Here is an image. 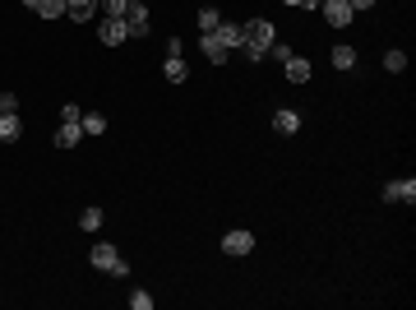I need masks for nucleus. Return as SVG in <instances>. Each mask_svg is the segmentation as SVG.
<instances>
[{
    "mask_svg": "<svg viewBox=\"0 0 416 310\" xmlns=\"http://www.w3.org/2000/svg\"><path fill=\"white\" fill-rule=\"evenodd\" d=\"M125 28H130V38H148V0H130Z\"/></svg>",
    "mask_w": 416,
    "mask_h": 310,
    "instance_id": "20e7f679",
    "label": "nucleus"
},
{
    "mask_svg": "<svg viewBox=\"0 0 416 310\" xmlns=\"http://www.w3.org/2000/svg\"><path fill=\"white\" fill-rule=\"evenodd\" d=\"M83 144V125L79 121H61V130H56V148H79Z\"/></svg>",
    "mask_w": 416,
    "mask_h": 310,
    "instance_id": "0eeeda50",
    "label": "nucleus"
},
{
    "mask_svg": "<svg viewBox=\"0 0 416 310\" xmlns=\"http://www.w3.org/2000/svg\"><path fill=\"white\" fill-rule=\"evenodd\" d=\"M273 130H278V134H296V130H301V111H291V107L273 111Z\"/></svg>",
    "mask_w": 416,
    "mask_h": 310,
    "instance_id": "9b49d317",
    "label": "nucleus"
},
{
    "mask_svg": "<svg viewBox=\"0 0 416 310\" xmlns=\"http://www.w3.org/2000/svg\"><path fill=\"white\" fill-rule=\"evenodd\" d=\"M250 250H255V236H250V232H241V227L222 236V255H232V259H246Z\"/></svg>",
    "mask_w": 416,
    "mask_h": 310,
    "instance_id": "7ed1b4c3",
    "label": "nucleus"
},
{
    "mask_svg": "<svg viewBox=\"0 0 416 310\" xmlns=\"http://www.w3.org/2000/svg\"><path fill=\"white\" fill-rule=\"evenodd\" d=\"M97 10H102L106 19H125V10H130V0H97Z\"/></svg>",
    "mask_w": 416,
    "mask_h": 310,
    "instance_id": "6ab92c4d",
    "label": "nucleus"
},
{
    "mask_svg": "<svg viewBox=\"0 0 416 310\" xmlns=\"http://www.w3.org/2000/svg\"><path fill=\"white\" fill-rule=\"evenodd\" d=\"M24 5H28V10H33V5H38V0H24Z\"/></svg>",
    "mask_w": 416,
    "mask_h": 310,
    "instance_id": "a878e982",
    "label": "nucleus"
},
{
    "mask_svg": "<svg viewBox=\"0 0 416 310\" xmlns=\"http://www.w3.org/2000/svg\"><path fill=\"white\" fill-rule=\"evenodd\" d=\"M33 10H38L42 19H61V14H65V0H38Z\"/></svg>",
    "mask_w": 416,
    "mask_h": 310,
    "instance_id": "412c9836",
    "label": "nucleus"
},
{
    "mask_svg": "<svg viewBox=\"0 0 416 310\" xmlns=\"http://www.w3.org/2000/svg\"><path fill=\"white\" fill-rule=\"evenodd\" d=\"M319 10H324V19H328V24H333V28H347L351 19H356V14H351V5H347V0H319Z\"/></svg>",
    "mask_w": 416,
    "mask_h": 310,
    "instance_id": "39448f33",
    "label": "nucleus"
},
{
    "mask_svg": "<svg viewBox=\"0 0 416 310\" xmlns=\"http://www.w3.org/2000/svg\"><path fill=\"white\" fill-rule=\"evenodd\" d=\"M241 28H246L241 52H246L250 61H264V56H269V47H273V38H278V28L269 24V19H250V24H241Z\"/></svg>",
    "mask_w": 416,
    "mask_h": 310,
    "instance_id": "f257e3e1",
    "label": "nucleus"
},
{
    "mask_svg": "<svg viewBox=\"0 0 416 310\" xmlns=\"http://www.w3.org/2000/svg\"><path fill=\"white\" fill-rule=\"evenodd\" d=\"M10 111H19V93H0V116H10Z\"/></svg>",
    "mask_w": 416,
    "mask_h": 310,
    "instance_id": "5701e85b",
    "label": "nucleus"
},
{
    "mask_svg": "<svg viewBox=\"0 0 416 310\" xmlns=\"http://www.w3.org/2000/svg\"><path fill=\"white\" fill-rule=\"evenodd\" d=\"M333 65H338V70H351V65H356V47H347V42L333 47Z\"/></svg>",
    "mask_w": 416,
    "mask_h": 310,
    "instance_id": "aec40b11",
    "label": "nucleus"
},
{
    "mask_svg": "<svg viewBox=\"0 0 416 310\" xmlns=\"http://www.w3.org/2000/svg\"><path fill=\"white\" fill-rule=\"evenodd\" d=\"M79 125H83V134H102V130H106V116H97V111H83V116H79Z\"/></svg>",
    "mask_w": 416,
    "mask_h": 310,
    "instance_id": "a211bd4d",
    "label": "nucleus"
},
{
    "mask_svg": "<svg viewBox=\"0 0 416 310\" xmlns=\"http://www.w3.org/2000/svg\"><path fill=\"white\" fill-rule=\"evenodd\" d=\"M213 33L222 38V47H227V52H241V42H246V28H241V24H227V19H222Z\"/></svg>",
    "mask_w": 416,
    "mask_h": 310,
    "instance_id": "6e6552de",
    "label": "nucleus"
},
{
    "mask_svg": "<svg viewBox=\"0 0 416 310\" xmlns=\"http://www.w3.org/2000/svg\"><path fill=\"white\" fill-rule=\"evenodd\" d=\"M384 70H389V75L407 70V52H384Z\"/></svg>",
    "mask_w": 416,
    "mask_h": 310,
    "instance_id": "4be33fe9",
    "label": "nucleus"
},
{
    "mask_svg": "<svg viewBox=\"0 0 416 310\" xmlns=\"http://www.w3.org/2000/svg\"><path fill=\"white\" fill-rule=\"evenodd\" d=\"M199 47H204V56H208L213 65H227V56H232L227 47H222V38H218V33H204V38H199Z\"/></svg>",
    "mask_w": 416,
    "mask_h": 310,
    "instance_id": "1a4fd4ad",
    "label": "nucleus"
},
{
    "mask_svg": "<svg viewBox=\"0 0 416 310\" xmlns=\"http://www.w3.org/2000/svg\"><path fill=\"white\" fill-rule=\"evenodd\" d=\"M97 38L106 42V47H120V42H130V28H125V19H102V33Z\"/></svg>",
    "mask_w": 416,
    "mask_h": 310,
    "instance_id": "423d86ee",
    "label": "nucleus"
},
{
    "mask_svg": "<svg viewBox=\"0 0 416 310\" xmlns=\"http://www.w3.org/2000/svg\"><path fill=\"white\" fill-rule=\"evenodd\" d=\"M282 5H291V10H314L319 0H282Z\"/></svg>",
    "mask_w": 416,
    "mask_h": 310,
    "instance_id": "393cba45",
    "label": "nucleus"
},
{
    "mask_svg": "<svg viewBox=\"0 0 416 310\" xmlns=\"http://www.w3.org/2000/svg\"><path fill=\"white\" fill-rule=\"evenodd\" d=\"M384 199H389V204H398V199L412 204V199H416V181H389V185H384Z\"/></svg>",
    "mask_w": 416,
    "mask_h": 310,
    "instance_id": "f8f14e48",
    "label": "nucleus"
},
{
    "mask_svg": "<svg viewBox=\"0 0 416 310\" xmlns=\"http://www.w3.org/2000/svg\"><path fill=\"white\" fill-rule=\"evenodd\" d=\"M282 70H287V79H291V84H305V79H310V61H305V56H287Z\"/></svg>",
    "mask_w": 416,
    "mask_h": 310,
    "instance_id": "ddd939ff",
    "label": "nucleus"
},
{
    "mask_svg": "<svg viewBox=\"0 0 416 310\" xmlns=\"http://www.w3.org/2000/svg\"><path fill=\"white\" fill-rule=\"evenodd\" d=\"M65 14L74 19V24H83V19L97 14V0H65Z\"/></svg>",
    "mask_w": 416,
    "mask_h": 310,
    "instance_id": "4468645a",
    "label": "nucleus"
},
{
    "mask_svg": "<svg viewBox=\"0 0 416 310\" xmlns=\"http://www.w3.org/2000/svg\"><path fill=\"white\" fill-rule=\"evenodd\" d=\"M130 306L134 310H148V306H153V297H148V292H130Z\"/></svg>",
    "mask_w": 416,
    "mask_h": 310,
    "instance_id": "b1692460",
    "label": "nucleus"
},
{
    "mask_svg": "<svg viewBox=\"0 0 416 310\" xmlns=\"http://www.w3.org/2000/svg\"><path fill=\"white\" fill-rule=\"evenodd\" d=\"M93 269H102V273H116V278H125V273H130V264H125V259H120V250L116 246H93Z\"/></svg>",
    "mask_w": 416,
    "mask_h": 310,
    "instance_id": "f03ea898",
    "label": "nucleus"
},
{
    "mask_svg": "<svg viewBox=\"0 0 416 310\" xmlns=\"http://www.w3.org/2000/svg\"><path fill=\"white\" fill-rule=\"evenodd\" d=\"M195 24H199V33H213V28H218V24H222V14H218V10H213V5H204V10H199V14H195Z\"/></svg>",
    "mask_w": 416,
    "mask_h": 310,
    "instance_id": "dca6fc26",
    "label": "nucleus"
},
{
    "mask_svg": "<svg viewBox=\"0 0 416 310\" xmlns=\"http://www.w3.org/2000/svg\"><path fill=\"white\" fill-rule=\"evenodd\" d=\"M79 227H83V232H97V227H102V208L97 204L83 208V213H79Z\"/></svg>",
    "mask_w": 416,
    "mask_h": 310,
    "instance_id": "f3484780",
    "label": "nucleus"
},
{
    "mask_svg": "<svg viewBox=\"0 0 416 310\" xmlns=\"http://www.w3.org/2000/svg\"><path fill=\"white\" fill-rule=\"evenodd\" d=\"M19 139H24V121H19V111L0 116V144H19Z\"/></svg>",
    "mask_w": 416,
    "mask_h": 310,
    "instance_id": "9d476101",
    "label": "nucleus"
},
{
    "mask_svg": "<svg viewBox=\"0 0 416 310\" xmlns=\"http://www.w3.org/2000/svg\"><path fill=\"white\" fill-rule=\"evenodd\" d=\"M162 75H167V84H185V75H190V70H185V61H181V56H167Z\"/></svg>",
    "mask_w": 416,
    "mask_h": 310,
    "instance_id": "2eb2a0df",
    "label": "nucleus"
}]
</instances>
